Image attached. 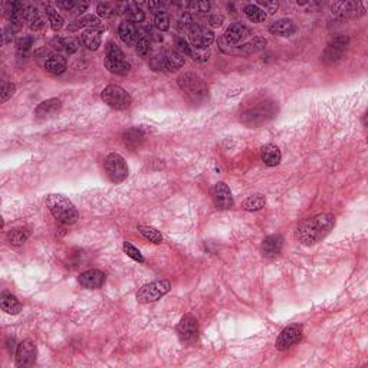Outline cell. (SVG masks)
I'll use <instances>...</instances> for the list:
<instances>
[{
    "label": "cell",
    "instance_id": "cell-1",
    "mask_svg": "<svg viewBox=\"0 0 368 368\" xmlns=\"http://www.w3.org/2000/svg\"><path fill=\"white\" fill-rule=\"evenodd\" d=\"M335 224V217L330 213H322L318 216L306 219L298 226L295 238L302 245H315L321 239H324Z\"/></svg>",
    "mask_w": 368,
    "mask_h": 368
},
{
    "label": "cell",
    "instance_id": "cell-2",
    "mask_svg": "<svg viewBox=\"0 0 368 368\" xmlns=\"http://www.w3.org/2000/svg\"><path fill=\"white\" fill-rule=\"evenodd\" d=\"M46 207L49 209L52 216L59 223L73 224L78 220V210L66 197L61 195H49L46 197Z\"/></svg>",
    "mask_w": 368,
    "mask_h": 368
},
{
    "label": "cell",
    "instance_id": "cell-3",
    "mask_svg": "<svg viewBox=\"0 0 368 368\" xmlns=\"http://www.w3.org/2000/svg\"><path fill=\"white\" fill-rule=\"evenodd\" d=\"M177 84L183 91V94L186 95L191 102H200L207 96L209 88L206 85V82L196 73H183L177 78Z\"/></svg>",
    "mask_w": 368,
    "mask_h": 368
},
{
    "label": "cell",
    "instance_id": "cell-4",
    "mask_svg": "<svg viewBox=\"0 0 368 368\" xmlns=\"http://www.w3.org/2000/svg\"><path fill=\"white\" fill-rule=\"evenodd\" d=\"M101 98L107 105H109L111 108L118 109V111L130 108L132 104L131 95L124 88L118 87V85H108L107 88H104Z\"/></svg>",
    "mask_w": 368,
    "mask_h": 368
},
{
    "label": "cell",
    "instance_id": "cell-5",
    "mask_svg": "<svg viewBox=\"0 0 368 368\" xmlns=\"http://www.w3.org/2000/svg\"><path fill=\"white\" fill-rule=\"evenodd\" d=\"M275 114H276V108L274 104L263 102L258 107H253L249 111H246L245 114L240 117V121L249 127H256V125H262V124L267 123L269 120H272Z\"/></svg>",
    "mask_w": 368,
    "mask_h": 368
},
{
    "label": "cell",
    "instance_id": "cell-6",
    "mask_svg": "<svg viewBox=\"0 0 368 368\" xmlns=\"http://www.w3.org/2000/svg\"><path fill=\"white\" fill-rule=\"evenodd\" d=\"M171 289V283L168 281H154L150 283H145L137 292V301L140 303H150L159 301L160 298L166 295Z\"/></svg>",
    "mask_w": 368,
    "mask_h": 368
},
{
    "label": "cell",
    "instance_id": "cell-7",
    "mask_svg": "<svg viewBox=\"0 0 368 368\" xmlns=\"http://www.w3.org/2000/svg\"><path fill=\"white\" fill-rule=\"evenodd\" d=\"M105 170H107V174L111 181H114V183H121L128 176L127 161L118 152H111L105 159Z\"/></svg>",
    "mask_w": 368,
    "mask_h": 368
},
{
    "label": "cell",
    "instance_id": "cell-8",
    "mask_svg": "<svg viewBox=\"0 0 368 368\" xmlns=\"http://www.w3.org/2000/svg\"><path fill=\"white\" fill-rule=\"evenodd\" d=\"M302 325H289L285 330H282V332L279 334V337L276 339V348H278L279 351H285V350H288V348H290L292 345L298 344V342L302 339Z\"/></svg>",
    "mask_w": 368,
    "mask_h": 368
},
{
    "label": "cell",
    "instance_id": "cell-9",
    "mask_svg": "<svg viewBox=\"0 0 368 368\" xmlns=\"http://www.w3.org/2000/svg\"><path fill=\"white\" fill-rule=\"evenodd\" d=\"M177 334L179 338L184 342V344H193L197 335H199V324L197 319L190 314H186L181 318V321L177 325Z\"/></svg>",
    "mask_w": 368,
    "mask_h": 368
},
{
    "label": "cell",
    "instance_id": "cell-10",
    "mask_svg": "<svg viewBox=\"0 0 368 368\" xmlns=\"http://www.w3.org/2000/svg\"><path fill=\"white\" fill-rule=\"evenodd\" d=\"M35 361H36V344L32 339H25L16 350V365L26 368L33 365Z\"/></svg>",
    "mask_w": 368,
    "mask_h": 368
},
{
    "label": "cell",
    "instance_id": "cell-11",
    "mask_svg": "<svg viewBox=\"0 0 368 368\" xmlns=\"http://www.w3.org/2000/svg\"><path fill=\"white\" fill-rule=\"evenodd\" d=\"M188 36H190L191 46H195V48H206V49H209L210 45L215 42L213 30L207 29L204 26H200L197 23H195L191 26V29L188 30Z\"/></svg>",
    "mask_w": 368,
    "mask_h": 368
},
{
    "label": "cell",
    "instance_id": "cell-12",
    "mask_svg": "<svg viewBox=\"0 0 368 368\" xmlns=\"http://www.w3.org/2000/svg\"><path fill=\"white\" fill-rule=\"evenodd\" d=\"M331 10L338 19H351L364 15V8L360 2H335L331 5Z\"/></svg>",
    "mask_w": 368,
    "mask_h": 368
},
{
    "label": "cell",
    "instance_id": "cell-13",
    "mask_svg": "<svg viewBox=\"0 0 368 368\" xmlns=\"http://www.w3.org/2000/svg\"><path fill=\"white\" fill-rule=\"evenodd\" d=\"M211 197L217 209L227 210L233 206V196H231L230 188L223 181H219L215 184V187L211 190Z\"/></svg>",
    "mask_w": 368,
    "mask_h": 368
},
{
    "label": "cell",
    "instance_id": "cell-14",
    "mask_svg": "<svg viewBox=\"0 0 368 368\" xmlns=\"http://www.w3.org/2000/svg\"><path fill=\"white\" fill-rule=\"evenodd\" d=\"M249 33H250V29L246 26L245 23L236 22L230 25V26L226 29L223 39L226 44L231 45V46H238L239 42H240L242 39H245Z\"/></svg>",
    "mask_w": 368,
    "mask_h": 368
},
{
    "label": "cell",
    "instance_id": "cell-15",
    "mask_svg": "<svg viewBox=\"0 0 368 368\" xmlns=\"http://www.w3.org/2000/svg\"><path fill=\"white\" fill-rule=\"evenodd\" d=\"M80 283L81 286L87 289H98L101 288L105 282V274L98 270V269H89L85 270L80 275Z\"/></svg>",
    "mask_w": 368,
    "mask_h": 368
},
{
    "label": "cell",
    "instance_id": "cell-16",
    "mask_svg": "<svg viewBox=\"0 0 368 368\" xmlns=\"http://www.w3.org/2000/svg\"><path fill=\"white\" fill-rule=\"evenodd\" d=\"M282 246H283V239L281 235H270L262 242L260 252L265 258H275L281 253Z\"/></svg>",
    "mask_w": 368,
    "mask_h": 368
},
{
    "label": "cell",
    "instance_id": "cell-17",
    "mask_svg": "<svg viewBox=\"0 0 368 368\" xmlns=\"http://www.w3.org/2000/svg\"><path fill=\"white\" fill-rule=\"evenodd\" d=\"M163 71L176 72L184 66V56L177 51H166L161 53Z\"/></svg>",
    "mask_w": 368,
    "mask_h": 368
},
{
    "label": "cell",
    "instance_id": "cell-18",
    "mask_svg": "<svg viewBox=\"0 0 368 368\" xmlns=\"http://www.w3.org/2000/svg\"><path fill=\"white\" fill-rule=\"evenodd\" d=\"M118 35L121 37L124 44L128 45V46H134L138 42V30L135 23L130 22V21H124L120 23V28H118Z\"/></svg>",
    "mask_w": 368,
    "mask_h": 368
},
{
    "label": "cell",
    "instance_id": "cell-19",
    "mask_svg": "<svg viewBox=\"0 0 368 368\" xmlns=\"http://www.w3.org/2000/svg\"><path fill=\"white\" fill-rule=\"evenodd\" d=\"M102 33H104V28H92V29L84 30L81 33V41L82 44L87 46L91 51H96L101 46Z\"/></svg>",
    "mask_w": 368,
    "mask_h": 368
},
{
    "label": "cell",
    "instance_id": "cell-20",
    "mask_svg": "<svg viewBox=\"0 0 368 368\" xmlns=\"http://www.w3.org/2000/svg\"><path fill=\"white\" fill-rule=\"evenodd\" d=\"M62 108V102L58 98H51L46 101L41 102L35 109V117L36 118H46V117H52L58 114Z\"/></svg>",
    "mask_w": 368,
    "mask_h": 368
},
{
    "label": "cell",
    "instance_id": "cell-21",
    "mask_svg": "<svg viewBox=\"0 0 368 368\" xmlns=\"http://www.w3.org/2000/svg\"><path fill=\"white\" fill-rule=\"evenodd\" d=\"M260 159L267 167H276L282 160L281 150L275 144H267L260 151Z\"/></svg>",
    "mask_w": 368,
    "mask_h": 368
},
{
    "label": "cell",
    "instance_id": "cell-22",
    "mask_svg": "<svg viewBox=\"0 0 368 368\" xmlns=\"http://www.w3.org/2000/svg\"><path fill=\"white\" fill-rule=\"evenodd\" d=\"M82 28H88V29L101 28V21L94 15L81 16L78 19H75L72 23H69V26L66 29H68V32H76V30L82 29Z\"/></svg>",
    "mask_w": 368,
    "mask_h": 368
},
{
    "label": "cell",
    "instance_id": "cell-23",
    "mask_svg": "<svg viewBox=\"0 0 368 368\" xmlns=\"http://www.w3.org/2000/svg\"><path fill=\"white\" fill-rule=\"evenodd\" d=\"M66 66H68L66 58L64 55H61V53L52 55V56H49V58L46 59V62H45L46 71L53 73V75H61V73L65 72Z\"/></svg>",
    "mask_w": 368,
    "mask_h": 368
},
{
    "label": "cell",
    "instance_id": "cell-24",
    "mask_svg": "<svg viewBox=\"0 0 368 368\" xmlns=\"http://www.w3.org/2000/svg\"><path fill=\"white\" fill-rule=\"evenodd\" d=\"M269 30L274 33V35H279V36H289L292 35L296 30L295 23L292 22L290 19H279V21H275L270 26Z\"/></svg>",
    "mask_w": 368,
    "mask_h": 368
},
{
    "label": "cell",
    "instance_id": "cell-25",
    "mask_svg": "<svg viewBox=\"0 0 368 368\" xmlns=\"http://www.w3.org/2000/svg\"><path fill=\"white\" fill-rule=\"evenodd\" d=\"M25 21L28 22V25H29V28L32 30L44 29L45 26L44 17L41 16V12H39L35 6H26Z\"/></svg>",
    "mask_w": 368,
    "mask_h": 368
},
{
    "label": "cell",
    "instance_id": "cell-26",
    "mask_svg": "<svg viewBox=\"0 0 368 368\" xmlns=\"http://www.w3.org/2000/svg\"><path fill=\"white\" fill-rule=\"evenodd\" d=\"M0 306L6 314H10V315H17L22 311V303L19 302V299L16 296L10 295V294L2 296Z\"/></svg>",
    "mask_w": 368,
    "mask_h": 368
},
{
    "label": "cell",
    "instance_id": "cell-27",
    "mask_svg": "<svg viewBox=\"0 0 368 368\" xmlns=\"http://www.w3.org/2000/svg\"><path fill=\"white\" fill-rule=\"evenodd\" d=\"M121 8H124V13L127 16V21H130V22L141 23L145 19L144 12L138 8L135 3H125V5H121Z\"/></svg>",
    "mask_w": 368,
    "mask_h": 368
},
{
    "label": "cell",
    "instance_id": "cell-28",
    "mask_svg": "<svg viewBox=\"0 0 368 368\" xmlns=\"http://www.w3.org/2000/svg\"><path fill=\"white\" fill-rule=\"evenodd\" d=\"M44 9H45V13L48 16V19H49V23H51L52 29L55 30V32H58V30L62 29V28H64V23H65L62 15H61L59 12H56V9L53 8V6H51V5H44Z\"/></svg>",
    "mask_w": 368,
    "mask_h": 368
},
{
    "label": "cell",
    "instance_id": "cell-29",
    "mask_svg": "<svg viewBox=\"0 0 368 368\" xmlns=\"http://www.w3.org/2000/svg\"><path fill=\"white\" fill-rule=\"evenodd\" d=\"M143 141H144V134L138 128H131L124 132V143L130 148H137L143 144Z\"/></svg>",
    "mask_w": 368,
    "mask_h": 368
},
{
    "label": "cell",
    "instance_id": "cell-30",
    "mask_svg": "<svg viewBox=\"0 0 368 368\" xmlns=\"http://www.w3.org/2000/svg\"><path fill=\"white\" fill-rule=\"evenodd\" d=\"M53 44L56 45L55 48L59 51H64L66 53H75V52L80 49V44L76 39L73 37H56L53 41Z\"/></svg>",
    "mask_w": 368,
    "mask_h": 368
},
{
    "label": "cell",
    "instance_id": "cell-31",
    "mask_svg": "<svg viewBox=\"0 0 368 368\" xmlns=\"http://www.w3.org/2000/svg\"><path fill=\"white\" fill-rule=\"evenodd\" d=\"M266 45V39L263 37L256 36L253 37L250 42H247L245 45H240V46H236L238 48L239 53H255V52L262 51Z\"/></svg>",
    "mask_w": 368,
    "mask_h": 368
},
{
    "label": "cell",
    "instance_id": "cell-32",
    "mask_svg": "<svg viewBox=\"0 0 368 368\" xmlns=\"http://www.w3.org/2000/svg\"><path fill=\"white\" fill-rule=\"evenodd\" d=\"M104 64L107 66L109 72L117 73V75H127L130 73L131 71V65L127 62V61H109V59H105Z\"/></svg>",
    "mask_w": 368,
    "mask_h": 368
},
{
    "label": "cell",
    "instance_id": "cell-33",
    "mask_svg": "<svg viewBox=\"0 0 368 368\" xmlns=\"http://www.w3.org/2000/svg\"><path fill=\"white\" fill-rule=\"evenodd\" d=\"M265 204H266L265 196L253 195V196H249V197L246 199L245 202H243V204H242V207L245 210H247V211H258V210L263 209Z\"/></svg>",
    "mask_w": 368,
    "mask_h": 368
},
{
    "label": "cell",
    "instance_id": "cell-34",
    "mask_svg": "<svg viewBox=\"0 0 368 368\" xmlns=\"http://www.w3.org/2000/svg\"><path fill=\"white\" fill-rule=\"evenodd\" d=\"M29 239V230L25 229V227H17L13 229L12 231H9L8 240L9 243L12 246H22L26 240Z\"/></svg>",
    "mask_w": 368,
    "mask_h": 368
},
{
    "label": "cell",
    "instance_id": "cell-35",
    "mask_svg": "<svg viewBox=\"0 0 368 368\" xmlns=\"http://www.w3.org/2000/svg\"><path fill=\"white\" fill-rule=\"evenodd\" d=\"M245 15L247 16L249 21H252L255 23H260L266 21V13L263 9H260L256 5H247L245 8Z\"/></svg>",
    "mask_w": 368,
    "mask_h": 368
},
{
    "label": "cell",
    "instance_id": "cell-36",
    "mask_svg": "<svg viewBox=\"0 0 368 368\" xmlns=\"http://www.w3.org/2000/svg\"><path fill=\"white\" fill-rule=\"evenodd\" d=\"M105 53H107L105 59H109V61H125V55L121 51V48L112 41H109L105 46Z\"/></svg>",
    "mask_w": 368,
    "mask_h": 368
},
{
    "label": "cell",
    "instance_id": "cell-37",
    "mask_svg": "<svg viewBox=\"0 0 368 368\" xmlns=\"http://www.w3.org/2000/svg\"><path fill=\"white\" fill-rule=\"evenodd\" d=\"M138 231L144 236L147 240H150L152 243H161L163 242V236L159 230H156L154 227H150V226H138Z\"/></svg>",
    "mask_w": 368,
    "mask_h": 368
},
{
    "label": "cell",
    "instance_id": "cell-38",
    "mask_svg": "<svg viewBox=\"0 0 368 368\" xmlns=\"http://www.w3.org/2000/svg\"><path fill=\"white\" fill-rule=\"evenodd\" d=\"M344 49H339V48H335V46H331L328 45L326 49H325L324 55H322V61L325 64H332L335 61H338L342 55H344Z\"/></svg>",
    "mask_w": 368,
    "mask_h": 368
},
{
    "label": "cell",
    "instance_id": "cell-39",
    "mask_svg": "<svg viewBox=\"0 0 368 368\" xmlns=\"http://www.w3.org/2000/svg\"><path fill=\"white\" fill-rule=\"evenodd\" d=\"M135 49L140 56H147L148 52H150V37L147 36V33H143L141 36L138 37V42L135 45Z\"/></svg>",
    "mask_w": 368,
    "mask_h": 368
},
{
    "label": "cell",
    "instance_id": "cell-40",
    "mask_svg": "<svg viewBox=\"0 0 368 368\" xmlns=\"http://www.w3.org/2000/svg\"><path fill=\"white\" fill-rule=\"evenodd\" d=\"M32 45H33V37L22 36L16 41V49L19 52V55H26L30 51Z\"/></svg>",
    "mask_w": 368,
    "mask_h": 368
},
{
    "label": "cell",
    "instance_id": "cell-41",
    "mask_svg": "<svg viewBox=\"0 0 368 368\" xmlns=\"http://www.w3.org/2000/svg\"><path fill=\"white\" fill-rule=\"evenodd\" d=\"M154 25H156V28L161 30V32H166V30L170 29V17H168V15L166 13V10H164V12H160V13L156 15Z\"/></svg>",
    "mask_w": 368,
    "mask_h": 368
},
{
    "label": "cell",
    "instance_id": "cell-42",
    "mask_svg": "<svg viewBox=\"0 0 368 368\" xmlns=\"http://www.w3.org/2000/svg\"><path fill=\"white\" fill-rule=\"evenodd\" d=\"M190 58H193L197 62H206L210 58V49L206 48H195L191 46V52H190Z\"/></svg>",
    "mask_w": 368,
    "mask_h": 368
},
{
    "label": "cell",
    "instance_id": "cell-43",
    "mask_svg": "<svg viewBox=\"0 0 368 368\" xmlns=\"http://www.w3.org/2000/svg\"><path fill=\"white\" fill-rule=\"evenodd\" d=\"M96 13H98L100 17H104V19H108V17H112V16L117 15L114 6L109 5V3H100L96 6Z\"/></svg>",
    "mask_w": 368,
    "mask_h": 368
},
{
    "label": "cell",
    "instance_id": "cell-44",
    "mask_svg": "<svg viewBox=\"0 0 368 368\" xmlns=\"http://www.w3.org/2000/svg\"><path fill=\"white\" fill-rule=\"evenodd\" d=\"M124 252L127 253L131 259L137 260V262H140V263H143V262H144V256L141 255V252L138 250L135 246L131 245L130 242H125V243H124Z\"/></svg>",
    "mask_w": 368,
    "mask_h": 368
},
{
    "label": "cell",
    "instance_id": "cell-45",
    "mask_svg": "<svg viewBox=\"0 0 368 368\" xmlns=\"http://www.w3.org/2000/svg\"><path fill=\"white\" fill-rule=\"evenodd\" d=\"M174 44L177 46V49L181 52V55L184 56H190V52H191V45L188 44L187 41L184 37L181 36H176L174 37Z\"/></svg>",
    "mask_w": 368,
    "mask_h": 368
},
{
    "label": "cell",
    "instance_id": "cell-46",
    "mask_svg": "<svg viewBox=\"0 0 368 368\" xmlns=\"http://www.w3.org/2000/svg\"><path fill=\"white\" fill-rule=\"evenodd\" d=\"M195 25V21H193V17L190 13H184V15L181 16L180 19H179V23H177V28L179 30H190L191 29V26Z\"/></svg>",
    "mask_w": 368,
    "mask_h": 368
},
{
    "label": "cell",
    "instance_id": "cell-47",
    "mask_svg": "<svg viewBox=\"0 0 368 368\" xmlns=\"http://www.w3.org/2000/svg\"><path fill=\"white\" fill-rule=\"evenodd\" d=\"M16 87L13 84L9 82H3L2 84V102H6L9 98H12V95L15 94Z\"/></svg>",
    "mask_w": 368,
    "mask_h": 368
},
{
    "label": "cell",
    "instance_id": "cell-48",
    "mask_svg": "<svg viewBox=\"0 0 368 368\" xmlns=\"http://www.w3.org/2000/svg\"><path fill=\"white\" fill-rule=\"evenodd\" d=\"M187 8L190 12H209L210 3L209 2H193V3H187Z\"/></svg>",
    "mask_w": 368,
    "mask_h": 368
},
{
    "label": "cell",
    "instance_id": "cell-49",
    "mask_svg": "<svg viewBox=\"0 0 368 368\" xmlns=\"http://www.w3.org/2000/svg\"><path fill=\"white\" fill-rule=\"evenodd\" d=\"M256 6H259L260 9H265V13H266V12L274 13V12H276V9H278V2H259Z\"/></svg>",
    "mask_w": 368,
    "mask_h": 368
},
{
    "label": "cell",
    "instance_id": "cell-50",
    "mask_svg": "<svg viewBox=\"0 0 368 368\" xmlns=\"http://www.w3.org/2000/svg\"><path fill=\"white\" fill-rule=\"evenodd\" d=\"M13 35H15V32L12 30L10 26L3 30V35H2V42H3V45L10 44V42L13 41Z\"/></svg>",
    "mask_w": 368,
    "mask_h": 368
},
{
    "label": "cell",
    "instance_id": "cell-51",
    "mask_svg": "<svg viewBox=\"0 0 368 368\" xmlns=\"http://www.w3.org/2000/svg\"><path fill=\"white\" fill-rule=\"evenodd\" d=\"M88 8H89V2H78L75 9H73L71 13H73V15H81V13H84Z\"/></svg>",
    "mask_w": 368,
    "mask_h": 368
},
{
    "label": "cell",
    "instance_id": "cell-52",
    "mask_svg": "<svg viewBox=\"0 0 368 368\" xmlns=\"http://www.w3.org/2000/svg\"><path fill=\"white\" fill-rule=\"evenodd\" d=\"M76 3H78V2H75V0H66V2H59L58 8L65 9L66 12H72L73 9H75V6H76Z\"/></svg>",
    "mask_w": 368,
    "mask_h": 368
},
{
    "label": "cell",
    "instance_id": "cell-53",
    "mask_svg": "<svg viewBox=\"0 0 368 368\" xmlns=\"http://www.w3.org/2000/svg\"><path fill=\"white\" fill-rule=\"evenodd\" d=\"M223 16H220V15H213V16H210V19H209V23L213 26V28H219V26H222V23H223Z\"/></svg>",
    "mask_w": 368,
    "mask_h": 368
},
{
    "label": "cell",
    "instance_id": "cell-54",
    "mask_svg": "<svg viewBox=\"0 0 368 368\" xmlns=\"http://www.w3.org/2000/svg\"><path fill=\"white\" fill-rule=\"evenodd\" d=\"M8 350L9 353H13L17 350V346H16V342H15V338H9L8 339Z\"/></svg>",
    "mask_w": 368,
    "mask_h": 368
}]
</instances>
